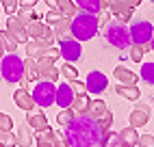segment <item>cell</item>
Segmentation results:
<instances>
[{
  "instance_id": "cell-31",
  "label": "cell",
  "mask_w": 154,
  "mask_h": 147,
  "mask_svg": "<svg viewBox=\"0 0 154 147\" xmlns=\"http://www.w3.org/2000/svg\"><path fill=\"white\" fill-rule=\"evenodd\" d=\"M119 145V134L117 132H104L102 134V141H100V147H117Z\"/></svg>"
},
{
  "instance_id": "cell-7",
  "label": "cell",
  "mask_w": 154,
  "mask_h": 147,
  "mask_svg": "<svg viewBox=\"0 0 154 147\" xmlns=\"http://www.w3.org/2000/svg\"><path fill=\"white\" fill-rule=\"evenodd\" d=\"M54 95H57V87L50 80H37V85L33 87V100L39 108H48L54 104Z\"/></svg>"
},
{
  "instance_id": "cell-48",
  "label": "cell",
  "mask_w": 154,
  "mask_h": 147,
  "mask_svg": "<svg viewBox=\"0 0 154 147\" xmlns=\"http://www.w3.org/2000/svg\"><path fill=\"white\" fill-rule=\"evenodd\" d=\"M2 52H5V50H2V46H0V61H2Z\"/></svg>"
},
{
  "instance_id": "cell-51",
  "label": "cell",
  "mask_w": 154,
  "mask_h": 147,
  "mask_svg": "<svg viewBox=\"0 0 154 147\" xmlns=\"http://www.w3.org/2000/svg\"><path fill=\"white\" fill-rule=\"evenodd\" d=\"M150 2H154V0H150Z\"/></svg>"
},
{
  "instance_id": "cell-45",
  "label": "cell",
  "mask_w": 154,
  "mask_h": 147,
  "mask_svg": "<svg viewBox=\"0 0 154 147\" xmlns=\"http://www.w3.org/2000/svg\"><path fill=\"white\" fill-rule=\"evenodd\" d=\"M17 4L22 7V9H35L37 2H33V0H17Z\"/></svg>"
},
{
  "instance_id": "cell-28",
  "label": "cell",
  "mask_w": 154,
  "mask_h": 147,
  "mask_svg": "<svg viewBox=\"0 0 154 147\" xmlns=\"http://www.w3.org/2000/svg\"><path fill=\"white\" fill-rule=\"evenodd\" d=\"M24 80L26 82H37L39 80V74H37V65L33 58H24Z\"/></svg>"
},
{
  "instance_id": "cell-20",
  "label": "cell",
  "mask_w": 154,
  "mask_h": 147,
  "mask_svg": "<svg viewBox=\"0 0 154 147\" xmlns=\"http://www.w3.org/2000/svg\"><path fill=\"white\" fill-rule=\"evenodd\" d=\"M89 104H91V100H89L87 93H78V95H74V100H72L69 108L74 110L76 115H85L89 110Z\"/></svg>"
},
{
  "instance_id": "cell-50",
  "label": "cell",
  "mask_w": 154,
  "mask_h": 147,
  "mask_svg": "<svg viewBox=\"0 0 154 147\" xmlns=\"http://www.w3.org/2000/svg\"><path fill=\"white\" fill-rule=\"evenodd\" d=\"M33 2H39V0H33Z\"/></svg>"
},
{
  "instance_id": "cell-22",
  "label": "cell",
  "mask_w": 154,
  "mask_h": 147,
  "mask_svg": "<svg viewBox=\"0 0 154 147\" xmlns=\"http://www.w3.org/2000/svg\"><path fill=\"white\" fill-rule=\"evenodd\" d=\"M115 93L122 95V98H126V100H130V102H137L139 95H141L137 85H119V87H115Z\"/></svg>"
},
{
  "instance_id": "cell-40",
  "label": "cell",
  "mask_w": 154,
  "mask_h": 147,
  "mask_svg": "<svg viewBox=\"0 0 154 147\" xmlns=\"http://www.w3.org/2000/svg\"><path fill=\"white\" fill-rule=\"evenodd\" d=\"M137 147H154V136L152 134H139Z\"/></svg>"
},
{
  "instance_id": "cell-33",
  "label": "cell",
  "mask_w": 154,
  "mask_h": 147,
  "mask_svg": "<svg viewBox=\"0 0 154 147\" xmlns=\"http://www.w3.org/2000/svg\"><path fill=\"white\" fill-rule=\"evenodd\" d=\"M150 48H146V46H137V44H132L130 48H128V52H130V61L132 63H141V58H143V54H146Z\"/></svg>"
},
{
  "instance_id": "cell-30",
  "label": "cell",
  "mask_w": 154,
  "mask_h": 147,
  "mask_svg": "<svg viewBox=\"0 0 154 147\" xmlns=\"http://www.w3.org/2000/svg\"><path fill=\"white\" fill-rule=\"evenodd\" d=\"M0 147H17V136L11 130H0Z\"/></svg>"
},
{
  "instance_id": "cell-17",
  "label": "cell",
  "mask_w": 154,
  "mask_h": 147,
  "mask_svg": "<svg viewBox=\"0 0 154 147\" xmlns=\"http://www.w3.org/2000/svg\"><path fill=\"white\" fill-rule=\"evenodd\" d=\"M52 30H54V37L59 41L63 39H72V17H59L57 22L52 24Z\"/></svg>"
},
{
  "instance_id": "cell-36",
  "label": "cell",
  "mask_w": 154,
  "mask_h": 147,
  "mask_svg": "<svg viewBox=\"0 0 154 147\" xmlns=\"http://www.w3.org/2000/svg\"><path fill=\"white\" fill-rule=\"evenodd\" d=\"M17 9H20V13H15V17H17V20H20V22H22L24 26L30 22V20H35V17H37L33 9H22V7H17Z\"/></svg>"
},
{
  "instance_id": "cell-49",
  "label": "cell",
  "mask_w": 154,
  "mask_h": 147,
  "mask_svg": "<svg viewBox=\"0 0 154 147\" xmlns=\"http://www.w3.org/2000/svg\"><path fill=\"white\" fill-rule=\"evenodd\" d=\"M117 147H128V145H124V143H122V141H119V145H117Z\"/></svg>"
},
{
  "instance_id": "cell-42",
  "label": "cell",
  "mask_w": 154,
  "mask_h": 147,
  "mask_svg": "<svg viewBox=\"0 0 154 147\" xmlns=\"http://www.w3.org/2000/svg\"><path fill=\"white\" fill-rule=\"evenodd\" d=\"M13 128V119L7 112H0V130H11Z\"/></svg>"
},
{
  "instance_id": "cell-32",
  "label": "cell",
  "mask_w": 154,
  "mask_h": 147,
  "mask_svg": "<svg viewBox=\"0 0 154 147\" xmlns=\"http://www.w3.org/2000/svg\"><path fill=\"white\" fill-rule=\"evenodd\" d=\"M141 80L146 85H154V63H143L141 65Z\"/></svg>"
},
{
  "instance_id": "cell-26",
  "label": "cell",
  "mask_w": 154,
  "mask_h": 147,
  "mask_svg": "<svg viewBox=\"0 0 154 147\" xmlns=\"http://www.w3.org/2000/svg\"><path fill=\"white\" fill-rule=\"evenodd\" d=\"M37 139V147H54V130L48 128L44 132H35Z\"/></svg>"
},
{
  "instance_id": "cell-19",
  "label": "cell",
  "mask_w": 154,
  "mask_h": 147,
  "mask_svg": "<svg viewBox=\"0 0 154 147\" xmlns=\"http://www.w3.org/2000/svg\"><path fill=\"white\" fill-rule=\"evenodd\" d=\"M48 44H44V41H35V39H30L28 44H26V54L33 58V61H37V58H42V56H46V52H48Z\"/></svg>"
},
{
  "instance_id": "cell-34",
  "label": "cell",
  "mask_w": 154,
  "mask_h": 147,
  "mask_svg": "<svg viewBox=\"0 0 154 147\" xmlns=\"http://www.w3.org/2000/svg\"><path fill=\"white\" fill-rule=\"evenodd\" d=\"M74 117H76V112L72 110V108H63V110L57 115V123L65 128V125H69V123H72V119H74Z\"/></svg>"
},
{
  "instance_id": "cell-12",
  "label": "cell",
  "mask_w": 154,
  "mask_h": 147,
  "mask_svg": "<svg viewBox=\"0 0 154 147\" xmlns=\"http://www.w3.org/2000/svg\"><path fill=\"white\" fill-rule=\"evenodd\" d=\"M7 30L15 37L17 44H28V41H30V37H28V33H26V26L20 22L15 15H9V17H7Z\"/></svg>"
},
{
  "instance_id": "cell-8",
  "label": "cell",
  "mask_w": 154,
  "mask_h": 147,
  "mask_svg": "<svg viewBox=\"0 0 154 147\" xmlns=\"http://www.w3.org/2000/svg\"><path fill=\"white\" fill-rule=\"evenodd\" d=\"M128 30H130L132 44L150 48V41H152V35H154V26L148 22V20H135V22L130 24ZM150 50H152V48H150Z\"/></svg>"
},
{
  "instance_id": "cell-4",
  "label": "cell",
  "mask_w": 154,
  "mask_h": 147,
  "mask_svg": "<svg viewBox=\"0 0 154 147\" xmlns=\"http://www.w3.org/2000/svg\"><path fill=\"white\" fill-rule=\"evenodd\" d=\"M104 39H106L109 46L117 48V50H128L132 46L128 26L122 24V22H117V20H111V22L104 26Z\"/></svg>"
},
{
  "instance_id": "cell-11",
  "label": "cell",
  "mask_w": 154,
  "mask_h": 147,
  "mask_svg": "<svg viewBox=\"0 0 154 147\" xmlns=\"http://www.w3.org/2000/svg\"><path fill=\"white\" fill-rule=\"evenodd\" d=\"M85 87H87L89 93L100 95V93L109 87V78H106L100 69H94V71H89V76H87V80H85Z\"/></svg>"
},
{
  "instance_id": "cell-43",
  "label": "cell",
  "mask_w": 154,
  "mask_h": 147,
  "mask_svg": "<svg viewBox=\"0 0 154 147\" xmlns=\"http://www.w3.org/2000/svg\"><path fill=\"white\" fill-rule=\"evenodd\" d=\"M72 89H74V93H76V95H78V93H87L85 82H80L78 78H76V80H72Z\"/></svg>"
},
{
  "instance_id": "cell-23",
  "label": "cell",
  "mask_w": 154,
  "mask_h": 147,
  "mask_svg": "<svg viewBox=\"0 0 154 147\" xmlns=\"http://www.w3.org/2000/svg\"><path fill=\"white\" fill-rule=\"evenodd\" d=\"M33 128L26 123V125H20V130H17V145L20 147H30L33 145V141H35V136H33V132H30Z\"/></svg>"
},
{
  "instance_id": "cell-5",
  "label": "cell",
  "mask_w": 154,
  "mask_h": 147,
  "mask_svg": "<svg viewBox=\"0 0 154 147\" xmlns=\"http://www.w3.org/2000/svg\"><path fill=\"white\" fill-rule=\"evenodd\" d=\"M102 9H109L113 13V20L126 24L132 20V9L141 4V0H100Z\"/></svg>"
},
{
  "instance_id": "cell-21",
  "label": "cell",
  "mask_w": 154,
  "mask_h": 147,
  "mask_svg": "<svg viewBox=\"0 0 154 147\" xmlns=\"http://www.w3.org/2000/svg\"><path fill=\"white\" fill-rule=\"evenodd\" d=\"M0 46H2V50L7 52V54H13V52L17 50V41H15V37L9 33V30L5 28V30H0Z\"/></svg>"
},
{
  "instance_id": "cell-29",
  "label": "cell",
  "mask_w": 154,
  "mask_h": 147,
  "mask_svg": "<svg viewBox=\"0 0 154 147\" xmlns=\"http://www.w3.org/2000/svg\"><path fill=\"white\" fill-rule=\"evenodd\" d=\"M57 9L65 17H74L78 13V7H76V2H72V0H57Z\"/></svg>"
},
{
  "instance_id": "cell-10",
  "label": "cell",
  "mask_w": 154,
  "mask_h": 147,
  "mask_svg": "<svg viewBox=\"0 0 154 147\" xmlns=\"http://www.w3.org/2000/svg\"><path fill=\"white\" fill-rule=\"evenodd\" d=\"M59 50H61V56H63L67 63H76L80 56H83L80 41H76L74 37H72V39H63V41L59 44Z\"/></svg>"
},
{
  "instance_id": "cell-27",
  "label": "cell",
  "mask_w": 154,
  "mask_h": 147,
  "mask_svg": "<svg viewBox=\"0 0 154 147\" xmlns=\"http://www.w3.org/2000/svg\"><path fill=\"white\" fill-rule=\"evenodd\" d=\"M106 110H109V108H106V102H104V100H91L87 115H89V117H94V119L98 121V119H100Z\"/></svg>"
},
{
  "instance_id": "cell-44",
  "label": "cell",
  "mask_w": 154,
  "mask_h": 147,
  "mask_svg": "<svg viewBox=\"0 0 154 147\" xmlns=\"http://www.w3.org/2000/svg\"><path fill=\"white\" fill-rule=\"evenodd\" d=\"M54 147H69L67 141H65V136H63V132H54Z\"/></svg>"
},
{
  "instance_id": "cell-6",
  "label": "cell",
  "mask_w": 154,
  "mask_h": 147,
  "mask_svg": "<svg viewBox=\"0 0 154 147\" xmlns=\"http://www.w3.org/2000/svg\"><path fill=\"white\" fill-rule=\"evenodd\" d=\"M26 33H28L30 39H35V41H44V44H48V46H54V39L57 37H54L52 26H48L46 22H42L39 15L26 24Z\"/></svg>"
},
{
  "instance_id": "cell-25",
  "label": "cell",
  "mask_w": 154,
  "mask_h": 147,
  "mask_svg": "<svg viewBox=\"0 0 154 147\" xmlns=\"http://www.w3.org/2000/svg\"><path fill=\"white\" fill-rule=\"evenodd\" d=\"M76 7H78V11L94 13V15H98V13L102 11V4H100V0H76Z\"/></svg>"
},
{
  "instance_id": "cell-3",
  "label": "cell",
  "mask_w": 154,
  "mask_h": 147,
  "mask_svg": "<svg viewBox=\"0 0 154 147\" xmlns=\"http://www.w3.org/2000/svg\"><path fill=\"white\" fill-rule=\"evenodd\" d=\"M98 15L94 13H85V11H78L74 17H72V37L76 41H89L98 35Z\"/></svg>"
},
{
  "instance_id": "cell-14",
  "label": "cell",
  "mask_w": 154,
  "mask_h": 147,
  "mask_svg": "<svg viewBox=\"0 0 154 147\" xmlns=\"http://www.w3.org/2000/svg\"><path fill=\"white\" fill-rule=\"evenodd\" d=\"M13 102H15V106L17 108H22V110H33L37 104H35V100H33V93H30L26 87H20L15 93H13Z\"/></svg>"
},
{
  "instance_id": "cell-13",
  "label": "cell",
  "mask_w": 154,
  "mask_h": 147,
  "mask_svg": "<svg viewBox=\"0 0 154 147\" xmlns=\"http://www.w3.org/2000/svg\"><path fill=\"white\" fill-rule=\"evenodd\" d=\"M128 121H130V128H141V125H146L148 121H150V106L146 102H141V104H137V108L130 112V117H128Z\"/></svg>"
},
{
  "instance_id": "cell-38",
  "label": "cell",
  "mask_w": 154,
  "mask_h": 147,
  "mask_svg": "<svg viewBox=\"0 0 154 147\" xmlns=\"http://www.w3.org/2000/svg\"><path fill=\"white\" fill-rule=\"evenodd\" d=\"M0 2H2V9H5V13L7 15H15L17 13V0H0Z\"/></svg>"
},
{
  "instance_id": "cell-24",
  "label": "cell",
  "mask_w": 154,
  "mask_h": 147,
  "mask_svg": "<svg viewBox=\"0 0 154 147\" xmlns=\"http://www.w3.org/2000/svg\"><path fill=\"white\" fill-rule=\"evenodd\" d=\"M119 134V141L124 143V145H128V147H135L137 145V141H139V132H137V128H124L122 132H117Z\"/></svg>"
},
{
  "instance_id": "cell-15",
  "label": "cell",
  "mask_w": 154,
  "mask_h": 147,
  "mask_svg": "<svg viewBox=\"0 0 154 147\" xmlns=\"http://www.w3.org/2000/svg\"><path fill=\"white\" fill-rule=\"evenodd\" d=\"M26 121H28V125H30V128H33L35 132H44V130L50 128V123H48V119H46V115H44L42 110H37V106H35L33 110H28Z\"/></svg>"
},
{
  "instance_id": "cell-47",
  "label": "cell",
  "mask_w": 154,
  "mask_h": 147,
  "mask_svg": "<svg viewBox=\"0 0 154 147\" xmlns=\"http://www.w3.org/2000/svg\"><path fill=\"white\" fill-rule=\"evenodd\" d=\"M150 48L154 50V35H152V41H150Z\"/></svg>"
},
{
  "instance_id": "cell-9",
  "label": "cell",
  "mask_w": 154,
  "mask_h": 147,
  "mask_svg": "<svg viewBox=\"0 0 154 147\" xmlns=\"http://www.w3.org/2000/svg\"><path fill=\"white\" fill-rule=\"evenodd\" d=\"M54 58H50V56H42V58H37L35 61V65H37V74H39V80H50V82H57L59 76H61V71L57 69L54 65Z\"/></svg>"
},
{
  "instance_id": "cell-1",
  "label": "cell",
  "mask_w": 154,
  "mask_h": 147,
  "mask_svg": "<svg viewBox=\"0 0 154 147\" xmlns=\"http://www.w3.org/2000/svg\"><path fill=\"white\" fill-rule=\"evenodd\" d=\"M102 128L98 121L89 115H76L69 125L63 128V136L69 147H100L102 141Z\"/></svg>"
},
{
  "instance_id": "cell-35",
  "label": "cell",
  "mask_w": 154,
  "mask_h": 147,
  "mask_svg": "<svg viewBox=\"0 0 154 147\" xmlns=\"http://www.w3.org/2000/svg\"><path fill=\"white\" fill-rule=\"evenodd\" d=\"M59 71H61V76H63V78H67L69 82L78 78V69L74 67V63H65V65H63V67H61Z\"/></svg>"
},
{
  "instance_id": "cell-39",
  "label": "cell",
  "mask_w": 154,
  "mask_h": 147,
  "mask_svg": "<svg viewBox=\"0 0 154 147\" xmlns=\"http://www.w3.org/2000/svg\"><path fill=\"white\" fill-rule=\"evenodd\" d=\"M59 17H63V13H61V11H59V9H50V11H48V13L44 15V22H46L48 26H52V24L57 22V20H59Z\"/></svg>"
},
{
  "instance_id": "cell-37",
  "label": "cell",
  "mask_w": 154,
  "mask_h": 147,
  "mask_svg": "<svg viewBox=\"0 0 154 147\" xmlns=\"http://www.w3.org/2000/svg\"><path fill=\"white\" fill-rule=\"evenodd\" d=\"M98 125L102 128V132H109V130H111V125H113V112L106 110V112L98 119Z\"/></svg>"
},
{
  "instance_id": "cell-16",
  "label": "cell",
  "mask_w": 154,
  "mask_h": 147,
  "mask_svg": "<svg viewBox=\"0 0 154 147\" xmlns=\"http://www.w3.org/2000/svg\"><path fill=\"white\" fill-rule=\"evenodd\" d=\"M74 89H72V85L69 82H63V85H59L57 87V95H54V102L59 104L61 108H69V104H72V100H74Z\"/></svg>"
},
{
  "instance_id": "cell-41",
  "label": "cell",
  "mask_w": 154,
  "mask_h": 147,
  "mask_svg": "<svg viewBox=\"0 0 154 147\" xmlns=\"http://www.w3.org/2000/svg\"><path fill=\"white\" fill-rule=\"evenodd\" d=\"M111 20H113V13L109 11V9H102V11L98 13V24H100V26H106Z\"/></svg>"
},
{
  "instance_id": "cell-46",
  "label": "cell",
  "mask_w": 154,
  "mask_h": 147,
  "mask_svg": "<svg viewBox=\"0 0 154 147\" xmlns=\"http://www.w3.org/2000/svg\"><path fill=\"white\" fill-rule=\"evenodd\" d=\"M44 2H46L50 9H57V0H44Z\"/></svg>"
},
{
  "instance_id": "cell-2",
  "label": "cell",
  "mask_w": 154,
  "mask_h": 147,
  "mask_svg": "<svg viewBox=\"0 0 154 147\" xmlns=\"http://www.w3.org/2000/svg\"><path fill=\"white\" fill-rule=\"evenodd\" d=\"M0 78H2L7 85L26 87L28 82L24 80V58H20L15 52L2 56V61H0Z\"/></svg>"
},
{
  "instance_id": "cell-18",
  "label": "cell",
  "mask_w": 154,
  "mask_h": 147,
  "mask_svg": "<svg viewBox=\"0 0 154 147\" xmlns=\"http://www.w3.org/2000/svg\"><path fill=\"white\" fill-rule=\"evenodd\" d=\"M113 74H115V78L119 80V85H137V82H139V76H137V74L130 71V69L124 67V65H117Z\"/></svg>"
}]
</instances>
